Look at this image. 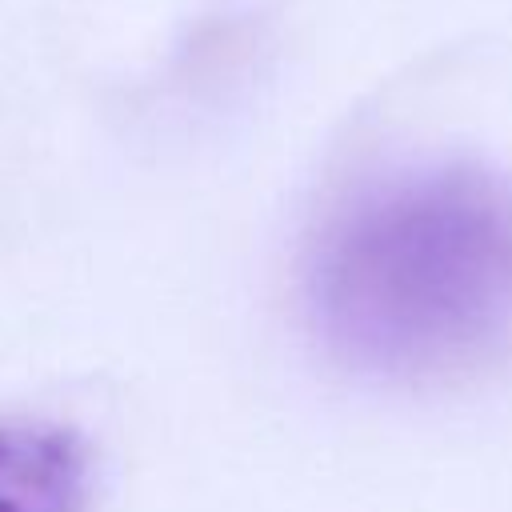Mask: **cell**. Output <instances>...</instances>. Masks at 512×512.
Returning <instances> with one entry per match:
<instances>
[{"label":"cell","mask_w":512,"mask_h":512,"mask_svg":"<svg viewBox=\"0 0 512 512\" xmlns=\"http://www.w3.org/2000/svg\"><path fill=\"white\" fill-rule=\"evenodd\" d=\"M84 500L88 452L72 428L0 420V512H80Z\"/></svg>","instance_id":"7a4b0ae2"},{"label":"cell","mask_w":512,"mask_h":512,"mask_svg":"<svg viewBox=\"0 0 512 512\" xmlns=\"http://www.w3.org/2000/svg\"><path fill=\"white\" fill-rule=\"evenodd\" d=\"M304 300L324 348L368 376L488 360L512 340V188L460 164L364 188L312 244Z\"/></svg>","instance_id":"6da1fadb"}]
</instances>
